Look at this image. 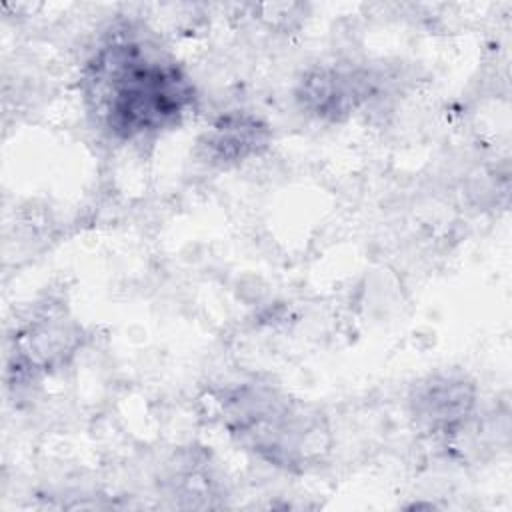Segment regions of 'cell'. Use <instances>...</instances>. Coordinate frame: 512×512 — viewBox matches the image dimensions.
Listing matches in <instances>:
<instances>
[{"label":"cell","instance_id":"1","mask_svg":"<svg viewBox=\"0 0 512 512\" xmlns=\"http://www.w3.org/2000/svg\"><path fill=\"white\" fill-rule=\"evenodd\" d=\"M86 80L96 114L120 140L172 128L194 102V86L182 68L138 42L104 46Z\"/></svg>","mask_w":512,"mask_h":512},{"label":"cell","instance_id":"2","mask_svg":"<svg viewBox=\"0 0 512 512\" xmlns=\"http://www.w3.org/2000/svg\"><path fill=\"white\" fill-rule=\"evenodd\" d=\"M474 404L470 382L454 376H436L422 384L412 400L416 420L430 432H450L466 418Z\"/></svg>","mask_w":512,"mask_h":512},{"label":"cell","instance_id":"3","mask_svg":"<svg viewBox=\"0 0 512 512\" xmlns=\"http://www.w3.org/2000/svg\"><path fill=\"white\" fill-rule=\"evenodd\" d=\"M360 84L362 80L356 76V72L320 68L306 74V78L300 82L296 98L308 112L338 120L342 114L352 112L358 100L364 96Z\"/></svg>","mask_w":512,"mask_h":512},{"label":"cell","instance_id":"4","mask_svg":"<svg viewBox=\"0 0 512 512\" xmlns=\"http://www.w3.org/2000/svg\"><path fill=\"white\" fill-rule=\"evenodd\" d=\"M268 142V128L254 116L230 114L220 118L206 134L208 156L216 162L244 160Z\"/></svg>","mask_w":512,"mask_h":512}]
</instances>
